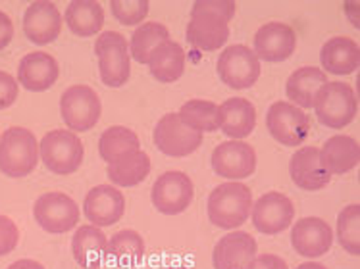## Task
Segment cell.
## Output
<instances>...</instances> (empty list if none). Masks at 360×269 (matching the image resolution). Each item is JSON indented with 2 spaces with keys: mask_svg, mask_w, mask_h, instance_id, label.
Returning <instances> with one entry per match:
<instances>
[{
  "mask_svg": "<svg viewBox=\"0 0 360 269\" xmlns=\"http://www.w3.org/2000/svg\"><path fill=\"white\" fill-rule=\"evenodd\" d=\"M233 15V0H197L187 23V43L199 51H218L229 39V22Z\"/></svg>",
  "mask_w": 360,
  "mask_h": 269,
  "instance_id": "obj_1",
  "label": "cell"
},
{
  "mask_svg": "<svg viewBox=\"0 0 360 269\" xmlns=\"http://www.w3.org/2000/svg\"><path fill=\"white\" fill-rule=\"evenodd\" d=\"M252 210V192L239 181H228L218 185L208 197V219L220 229L241 227Z\"/></svg>",
  "mask_w": 360,
  "mask_h": 269,
  "instance_id": "obj_2",
  "label": "cell"
},
{
  "mask_svg": "<svg viewBox=\"0 0 360 269\" xmlns=\"http://www.w3.org/2000/svg\"><path fill=\"white\" fill-rule=\"evenodd\" d=\"M39 162V143L25 127H10L0 137V171L6 177H27Z\"/></svg>",
  "mask_w": 360,
  "mask_h": 269,
  "instance_id": "obj_3",
  "label": "cell"
},
{
  "mask_svg": "<svg viewBox=\"0 0 360 269\" xmlns=\"http://www.w3.org/2000/svg\"><path fill=\"white\" fill-rule=\"evenodd\" d=\"M318 122L330 129H343L359 114V100L351 85L341 81H328L314 98Z\"/></svg>",
  "mask_w": 360,
  "mask_h": 269,
  "instance_id": "obj_4",
  "label": "cell"
},
{
  "mask_svg": "<svg viewBox=\"0 0 360 269\" xmlns=\"http://www.w3.org/2000/svg\"><path fill=\"white\" fill-rule=\"evenodd\" d=\"M39 156L49 171L56 175L75 173L83 164L85 148L74 131H49L39 145Z\"/></svg>",
  "mask_w": 360,
  "mask_h": 269,
  "instance_id": "obj_5",
  "label": "cell"
},
{
  "mask_svg": "<svg viewBox=\"0 0 360 269\" xmlns=\"http://www.w3.org/2000/svg\"><path fill=\"white\" fill-rule=\"evenodd\" d=\"M95 54L98 56L101 79L106 87H124L129 79V44L125 37L116 31H106L96 39Z\"/></svg>",
  "mask_w": 360,
  "mask_h": 269,
  "instance_id": "obj_6",
  "label": "cell"
},
{
  "mask_svg": "<svg viewBox=\"0 0 360 269\" xmlns=\"http://www.w3.org/2000/svg\"><path fill=\"white\" fill-rule=\"evenodd\" d=\"M60 114L64 124L72 131L85 133L93 129L101 119L103 114L101 98L95 93V88L87 85H72L60 98Z\"/></svg>",
  "mask_w": 360,
  "mask_h": 269,
  "instance_id": "obj_7",
  "label": "cell"
},
{
  "mask_svg": "<svg viewBox=\"0 0 360 269\" xmlns=\"http://www.w3.org/2000/svg\"><path fill=\"white\" fill-rule=\"evenodd\" d=\"M266 127L280 145L301 146L310 133V119L291 102H274L266 114Z\"/></svg>",
  "mask_w": 360,
  "mask_h": 269,
  "instance_id": "obj_8",
  "label": "cell"
},
{
  "mask_svg": "<svg viewBox=\"0 0 360 269\" xmlns=\"http://www.w3.org/2000/svg\"><path fill=\"white\" fill-rule=\"evenodd\" d=\"M155 145L166 156L184 158L199 150V146L202 145V133L185 125L179 114H166L156 124Z\"/></svg>",
  "mask_w": 360,
  "mask_h": 269,
  "instance_id": "obj_9",
  "label": "cell"
},
{
  "mask_svg": "<svg viewBox=\"0 0 360 269\" xmlns=\"http://www.w3.org/2000/svg\"><path fill=\"white\" fill-rule=\"evenodd\" d=\"M218 75L231 88H250L260 77V60L245 44H233L218 58Z\"/></svg>",
  "mask_w": 360,
  "mask_h": 269,
  "instance_id": "obj_10",
  "label": "cell"
},
{
  "mask_svg": "<svg viewBox=\"0 0 360 269\" xmlns=\"http://www.w3.org/2000/svg\"><path fill=\"white\" fill-rule=\"evenodd\" d=\"M195 187L191 177L184 171H166L153 185V204L164 216H177L185 211L193 202Z\"/></svg>",
  "mask_w": 360,
  "mask_h": 269,
  "instance_id": "obj_11",
  "label": "cell"
},
{
  "mask_svg": "<svg viewBox=\"0 0 360 269\" xmlns=\"http://www.w3.org/2000/svg\"><path fill=\"white\" fill-rule=\"evenodd\" d=\"M33 216L46 233H68L79 223V208L64 192H46L37 198Z\"/></svg>",
  "mask_w": 360,
  "mask_h": 269,
  "instance_id": "obj_12",
  "label": "cell"
},
{
  "mask_svg": "<svg viewBox=\"0 0 360 269\" xmlns=\"http://www.w3.org/2000/svg\"><path fill=\"white\" fill-rule=\"evenodd\" d=\"M212 169L228 181H241L257 169V152L243 140H226L214 148Z\"/></svg>",
  "mask_w": 360,
  "mask_h": 269,
  "instance_id": "obj_13",
  "label": "cell"
},
{
  "mask_svg": "<svg viewBox=\"0 0 360 269\" xmlns=\"http://www.w3.org/2000/svg\"><path fill=\"white\" fill-rule=\"evenodd\" d=\"M252 225L262 235H278L291 227L295 219L293 202L281 192H266L250 210Z\"/></svg>",
  "mask_w": 360,
  "mask_h": 269,
  "instance_id": "obj_14",
  "label": "cell"
},
{
  "mask_svg": "<svg viewBox=\"0 0 360 269\" xmlns=\"http://www.w3.org/2000/svg\"><path fill=\"white\" fill-rule=\"evenodd\" d=\"M289 175L299 189L309 192L326 189L331 181L330 171L323 166L320 148L316 146H302L291 156Z\"/></svg>",
  "mask_w": 360,
  "mask_h": 269,
  "instance_id": "obj_15",
  "label": "cell"
},
{
  "mask_svg": "<svg viewBox=\"0 0 360 269\" xmlns=\"http://www.w3.org/2000/svg\"><path fill=\"white\" fill-rule=\"evenodd\" d=\"M297 48V33L291 25L280 22L264 23L255 35V54L264 62H283Z\"/></svg>",
  "mask_w": 360,
  "mask_h": 269,
  "instance_id": "obj_16",
  "label": "cell"
},
{
  "mask_svg": "<svg viewBox=\"0 0 360 269\" xmlns=\"http://www.w3.org/2000/svg\"><path fill=\"white\" fill-rule=\"evenodd\" d=\"M83 210L95 227H110L124 218L125 198L116 187L98 185L87 192Z\"/></svg>",
  "mask_w": 360,
  "mask_h": 269,
  "instance_id": "obj_17",
  "label": "cell"
},
{
  "mask_svg": "<svg viewBox=\"0 0 360 269\" xmlns=\"http://www.w3.org/2000/svg\"><path fill=\"white\" fill-rule=\"evenodd\" d=\"M23 31L31 43H54L62 31V14L56 4L49 0H37L30 4L23 14Z\"/></svg>",
  "mask_w": 360,
  "mask_h": 269,
  "instance_id": "obj_18",
  "label": "cell"
},
{
  "mask_svg": "<svg viewBox=\"0 0 360 269\" xmlns=\"http://www.w3.org/2000/svg\"><path fill=\"white\" fill-rule=\"evenodd\" d=\"M291 244L297 254L304 258H320L333 244V231L323 219L302 218L291 229Z\"/></svg>",
  "mask_w": 360,
  "mask_h": 269,
  "instance_id": "obj_19",
  "label": "cell"
},
{
  "mask_svg": "<svg viewBox=\"0 0 360 269\" xmlns=\"http://www.w3.org/2000/svg\"><path fill=\"white\" fill-rule=\"evenodd\" d=\"M257 258V240L245 231H233L214 247V269H247Z\"/></svg>",
  "mask_w": 360,
  "mask_h": 269,
  "instance_id": "obj_20",
  "label": "cell"
},
{
  "mask_svg": "<svg viewBox=\"0 0 360 269\" xmlns=\"http://www.w3.org/2000/svg\"><path fill=\"white\" fill-rule=\"evenodd\" d=\"M60 75L58 62L46 52H31L25 54L18 67L20 85L33 93H43L56 83Z\"/></svg>",
  "mask_w": 360,
  "mask_h": 269,
  "instance_id": "obj_21",
  "label": "cell"
},
{
  "mask_svg": "<svg viewBox=\"0 0 360 269\" xmlns=\"http://www.w3.org/2000/svg\"><path fill=\"white\" fill-rule=\"evenodd\" d=\"M72 252L79 268L98 269L108 258V239L98 227L83 225L72 239Z\"/></svg>",
  "mask_w": 360,
  "mask_h": 269,
  "instance_id": "obj_22",
  "label": "cell"
},
{
  "mask_svg": "<svg viewBox=\"0 0 360 269\" xmlns=\"http://www.w3.org/2000/svg\"><path fill=\"white\" fill-rule=\"evenodd\" d=\"M322 72L333 75H351L360 66L359 43L349 37H333L320 51Z\"/></svg>",
  "mask_w": 360,
  "mask_h": 269,
  "instance_id": "obj_23",
  "label": "cell"
},
{
  "mask_svg": "<svg viewBox=\"0 0 360 269\" xmlns=\"http://www.w3.org/2000/svg\"><path fill=\"white\" fill-rule=\"evenodd\" d=\"M218 112L220 129L233 140L249 137L257 127V110L247 98H229L218 106Z\"/></svg>",
  "mask_w": 360,
  "mask_h": 269,
  "instance_id": "obj_24",
  "label": "cell"
},
{
  "mask_svg": "<svg viewBox=\"0 0 360 269\" xmlns=\"http://www.w3.org/2000/svg\"><path fill=\"white\" fill-rule=\"evenodd\" d=\"M320 156L330 175H343L359 166L360 146L353 137L335 135L326 140L320 148Z\"/></svg>",
  "mask_w": 360,
  "mask_h": 269,
  "instance_id": "obj_25",
  "label": "cell"
},
{
  "mask_svg": "<svg viewBox=\"0 0 360 269\" xmlns=\"http://www.w3.org/2000/svg\"><path fill=\"white\" fill-rule=\"evenodd\" d=\"M328 83V75L318 67H301L287 79L285 93L297 108H312L318 91Z\"/></svg>",
  "mask_w": 360,
  "mask_h": 269,
  "instance_id": "obj_26",
  "label": "cell"
},
{
  "mask_svg": "<svg viewBox=\"0 0 360 269\" xmlns=\"http://www.w3.org/2000/svg\"><path fill=\"white\" fill-rule=\"evenodd\" d=\"M66 23L77 37H93L103 29L104 10L95 0H74L66 8Z\"/></svg>",
  "mask_w": 360,
  "mask_h": 269,
  "instance_id": "obj_27",
  "label": "cell"
},
{
  "mask_svg": "<svg viewBox=\"0 0 360 269\" xmlns=\"http://www.w3.org/2000/svg\"><path fill=\"white\" fill-rule=\"evenodd\" d=\"M148 67L156 81L174 83L185 72V51L184 46L174 41L160 44L148 60Z\"/></svg>",
  "mask_w": 360,
  "mask_h": 269,
  "instance_id": "obj_28",
  "label": "cell"
},
{
  "mask_svg": "<svg viewBox=\"0 0 360 269\" xmlns=\"http://www.w3.org/2000/svg\"><path fill=\"white\" fill-rule=\"evenodd\" d=\"M106 173H108V179L118 187H137L150 173V158L147 152L137 150L122 160L108 164Z\"/></svg>",
  "mask_w": 360,
  "mask_h": 269,
  "instance_id": "obj_29",
  "label": "cell"
},
{
  "mask_svg": "<svg viewBox=\"0 0 360 269\" xmlns=\"http://www.w3.org/2000/svg\"><path fill=\"white\" fill-rule=\"evenodd\" d=\"M139 146V137L131 129H127L124 125H114V127H108L101 135L98 152H101V158L104 162L114 164V162L122 160L125 156L141 150Z\"/></svg>",
  "mask_w": 360,
  "mask_h": 269,
  "instance_id": "obj_30",
  "label": "cell"
},
{
  "mask_svg": "<svg viewBox=\"0 0 360 269\" xmlns=\"http://www.w3.org/2000/svg\"><path fill=\"white\" fill-rule=\"evenodd\" d=\"M169 31L166 25L158 22L141 23L131 35V44H129V56L137 60L139 64H148V60L153 56V52L160 44L168 43Z\"/></svg>",
  "mask_w": 360,
  "mask_h": 269,
  "instance_id": "obj_31",
  "label": "cell"
},
{
  "mask_svg": "<svg viewBox=\"0 0 360 269\" xmlns=\"http://www.w3.org/2000/svg\"><path fill=\"white\" fill-rule=\"evenodd\" d=\"M179 117L185 125L199 133H212L220 129V112L218 104L210 100H187L179 108Z\"/></svg>",
  "mask_w": 360,
  "mask_h": 269,
  "instance_id": "obj_32",
  "label": "cell"
},
{
  "mask_svg": "<svg viewBox=\"0 0 360 269\" xmlns=\"http://www.w3.org/2000/svg\"><path fill=\"white\" fill-rule=\"evenodd\" d=\"M143 254H145V240L133 229L118 231L108 240V258L124 268L137 265L143 260Z\"/></svg>",
  "mask_w": 360,
  "mask_h": 269,
  "instance_id": "obj_33",
  "label": "cell"
},
{
  "mask_svg": "<svg viewBox=\"0 0 360 269\" xmlns=\"http://www.w3.org/2000/svg\"><path fill=\"white\" fill-rule=\"evenodd\" d=\"M338 240L349 254H360V206L351 204L338 216Z\"/></svg>",
  "mask_w": 360,
  "mask_h": 269,
  "instance_id": "obj_34",
  "label": "cell"
},
{
  "mask_svg": "<svg viewBox=\"0 0 360 269\" xmlns=\"http://www.w3.org/2000/svg\"><path fill=\"white\" fill-rule=\"evenodd\" d=\"M148 0H112L110 8L114 18L122 25H137L147 18Z\"/></svg>",
  "mask_w": 360,
  "mask_h": 269,
  "instance_id": "obj_35",
  "label": "cell"
},
{
  "mask_svg": "<svg viewBox=\"0 0 360 269\" xmlns=\"http://www.w3.org/2000/svg\"><path fill=\"white\" fill-rule=\"evenodd\" d=\"M20 242V231L10 218L0 216V256L10 254Z\"/></svg>",
  "mask_w": 360,
  "mask_h": 269,
  "instance_id": "obj_36",
  "label": "cell"
},
{
  "mask_svg": "<svg viewBox=\"0 0 360 269\" xmlns=\"http://www.w3.org/2000/svg\"><path fill=\"white\" fill-rule=\"evenodd\" d=\"M18 93H20L18 81L10 73L0 70V110L10 108L18 100Z\"/></svg>",
  "mask_w": 360,
  "mask_h": 269,
  "instance_id": "obj_37",
  "label": "cell"
},
{
  "mask_svg": "<svg viewBox=\"0 0 360 269\" xmlns=\"http://www.w3.org/2000/svg\"><path fill=\"white\" fill-rule=\"evenodd\" d=\"M247 269H289V268H287L285 260L280 258V256L262 254V256H257V258L249 263V268Z\"/></svg>",
  "mask_w": 360,
  "mask_h": 269,
  "instance_id": "obj_38",
  "label": "cell"
},
{
  "mask_svg": "<svg viewBox=\"0 0 360 269\" xmlns=\"http://www.w3.org/2000/svg\"><path fill=\"white\" fill-rule=\"evenodd\" d=\"M12 37H14V23L10 20V15L0 10V51L6 48Z\"/></svg>",
  "mask_w": 360,
  "mask_h": 269,
  "instance_id": "obj_39",
  "label": "cell"
},
{
  "mask_svg": "<svg viewBox=\"0 0 360 269\" xmlns=\"http://www.w3.org/2000/svg\"><path fill=\"white\" fill-rule=\"evenodd\" d=\"M8 269H44V268L39 262H35V260H18V262L12 263Z\"/></svg>",
  "mask_w": 360,
  "mask_h": 269,
  "instance_id": "obj_40",
  "label": "cell"
},
{
  "mask_svg": "<svg viewBox=\"0 0 360 269\" xmlns=\"http://www.w3.org/2000/svg\"><path fill=\"white\" fill-rule=\"evenodd\" d=\"M297 269H328L326 265L322 263H316V262H307V263H301Z\"/></svg>",
  "mask_w": 360,
  "mask_h": 269,
  "instance_id": "obj_41",
  "label": "cell"
},
{
  "mask_svg": "<svg viewBox=\"0 0 360 269\" xmlns=\"http://www.w3.org/2000/svg\"><path fill=\"white\" fill-rule=\"evenodd\" d=\"M168 269H189V268H168Z\"/></svg>",
  "mask_w": 360,
  "mask_h": 269,
  "instance_id": "obj_42",
  "label": "cell"
}]
</instances>
